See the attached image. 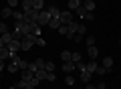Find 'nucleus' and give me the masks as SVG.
Listing matches in <instances>:
<instances>
[{
  "mask_svg": "<svg viewBox=\"0 0 121 89\" xmlns=\"http://www.w3.org/2000/svg\"><path fill=\"white\" fill-rule=\"evenodd\" d=\"M32 45H36V37L35 34H26V37H22V41H20V51H30Z\"/></svg>",
  "mask_w": 121,
  "mask_h": 89,
  "instance_id": "1",
  "label": "nucleus"
},
{
  "mask_svg": "<svg viewBox=\"0 0 121 89\" xmlns=\"http://www.w3.org/2000/svg\"><path fill=\"white\" fill-rule=\"evenodd\" d=\"M39 26H48V22H51V14H48V10H40L39 12Z\"/></svg>",
  "mask_w": 121,
  "mask_h": 89,
  "instance_id": "2",
  "label": "nucleus"
},
{
  "mask_svg": "<svg viewBox=\"0 0 121 89\" xmlns=\"http://www.w3.org/2000/svg\"><path fill=\"white\" fill-rule=\"evenodd\" d=\"M69 22H73L71 10H60V24H69Z\"/></svg>",
  "mask_w": 121,
  "mask_h": 89,
  "instance_id": "3",
  "label": "nucleus"
},
{
  "mask_svg": "<svg viewBox=\"0 0 121 89\" xmlns=\"http://www.w3.org/2000/svg\"><path fill=\"white\" fill-rule=\"evenodd\" d=\"M20 6H22V12H30V10H35L32 0H20Z\"/></svg>",
  "mask_w": 121,
  "mask_h": 89,
  "instance_id": "4",
  "label": "nucleus"
},
{
  "mask_svg": "<svg viewBox=\"0 0 121 89\" xmlns=\"http://www.w3.org/2000/svg\"><path fill=\"white\" fill-rule=\"evenodd\" d=\"M87 55H89L91 59H97V57H99V49H97L95 45H91V47H87Z\"/></svg>",
  "mask_w": 121,
  "mask_h": 89,
  "instance_id": "5",
  "label": "nucleus"
},
{
  "mask_svg": "<svg viewBox=\"0 0 121 89\" xmlns=\"http://www.w3.org/2000/svg\"><path fill=\"white\" fill-rule=\"evenodd\" d=\"M97 67H99V63H97L95 59H91L89 63L85 65V69H87V71H89V73H95V71H97Z\"/></svg>",
  "mask_w": 121,
  "mask_h": 89,
  "instance_id": "6",
  "label": "nucleus"
},
{
  "mask_svg": "<svg viewBox=\"0 0 121 89\" xmlns=\"http://www.w3.org/2000/svg\"><path fill=\"white\" fill-rule=\"evenodd\" d=\"M48 14H51V18H59L60 16V10L56 8L55 4H51V6H48Z\"/></svg>",
  "mask_w": 121,
  "mask_h": 89,
  "instance_id": "7",
  "label": "nucleus"
},
{
  "mask_svg": "<svg viewBox=\"0 0 121 89\" xmlns=\"http://www.w3.org/2000/svg\"><path fill=\"white\" fill-rule=\"evenodd\" d=\"M12 10L14 8H10V6L2 8V10H0V18H10V16H12Z\"/></svg>",
  "mask_w": 121,
  "mask_h": 89,
  "instance_id": "8",
  "label": "nucleus"
},
{
  "mask_svg": "<svg viewBox=\"0 0 121 89\" xmlns=\"http://www.w3.org/2000/svg\"><path fill=\"white\" fill-rule=\"evenodd\" d=\"M91 77H93V73H89V71L85 69V71H81V77H79V79H81L83 83H89V81H91Z\"/></svg>",
  "mask_w": 121,
  "mask_h": 89,
  "instance_id": "9",
  "label": "nucleus"
},
{
  "mask_svg": "<svg viewBox=\"0 0 121 89\" xmlns=\"http://www.w3.org/2000/svg\"><path fill=\"white\" fill-rule=\"evenodd\" d=\"M85 10L87 12H95V0H85Z\"/></svg>",
  "mask_w": 121,
  "mask_h": 89,
  "instance_id": "10",
  "label": "nucleus"
},
{
  "mask_svg": "<svg viewBox=\"0 0 121 89\" xmlns=\"http://www.w3.org/2000/svg\"><path fill=\"white\" fill-rule=\"evenodd\" d=\"M0 59H2V61L10 59V51H8V47H0Z\"/></svg>",
  "mask_w": 121,
  "mask_h": 89,
  "instance_id": "11",
  "label": "nucleus"
},
{
  "mask_svg": "<svg viewBox=\"0 0 121 89\" xmlns=\"http://www.w3.org/2000/svg\"><path fill=\"white\" fill-rule=\"evenodd\" d=\"M73 69H75V63H73V61H67V63H63V71H65V73H71Z\"/></svg>",
  "mask_w": 121,
  "mask_h": 89,
  "instance_id": "12",
  "label": "nucleus"
},
{
  "mask_svg": "<svg viewBox=\"0 0 121 89\" xmlns=\"http://www.w3.org/2000/svg\"><path fill=\"white\" fill-rule=\"evenodd\" d=\"M12 18H14V20H24V12H20V10L14 8L12 10Z\"/></svg>",
  "mask_w": 121,
  "mask_h": 89,
  "instance_id": "13",
  "label": "nucleus"
},
{
  "mask_svg": "<svg viewBox=\"0 0 121 89\" xmlns=\"http://www.w3.org/2000/svg\"><path fill=\"white\" fill-rule=\"evenodd\" d=\"M6 69H8V73H16V71H20V69H18V63H16V61H10V65H8Z\"/></svg>",
  "mask_w": 121,
  "mask_h": 89,
  "instance_id": "14",
  "label": "nucleus"
},
{
  "mask_svg": "<svg viewBox=\"0 0 121 89\" xmlns=\"http://www.w3.org/2000/svg\"><path fill=\"white\" fill-rule=\"evenodd\" d=\"M81 6V0H69V10H77Z\"/></svg>",
  "mask_w": 121,
  "mask_h": 89,
  "instance_id": "15",
  "label": "nucleus"
},
{
  "mask_svg": "<svg viewBox=\"0 0 121 89\" xmlns=\"http://www.w3.org/2000/svg\"><path fill=\"white\" fill-rule=\"evenodd\" d=\"M32 77H35V73H32V71H28V69H24V71H22V79H24V81H30Z\"/></svg>",
  "mask_w": 121,
  "mask_h": 89,
  "instance_id": "16",
  "label": "nucleus"
},
{
  "mask_svg": "<svg viewBox=\"0 0 121 89\" xmlns=\"http://www.w3.org/2000/svg\"><path fill=\"white\" fill-rule=\"evenodd\" d=\"M48 26H51V28H59V26H60V16H59V18H51Z\"/></svg>",
  "mask_w": 121,
  "mask_h": 89,
  "instance_id": "17",
  "label": "nucleus"
},
{
  "mask_svg": "<svg viewBox=\"0 0 121 89\" xmlns=\"http://www.w3.org/2000/svg\"><path fill=\"white\" fill-rule=\"evenodd\" d=\"M103 67L107 69V71L113 67V59H111V57H105V59H103Z\"/></svg>",
  "mask_w": 121,
  "mask_h": 89,
  "instance_id": "18",
  "label": "nucleus"
},
{
  "mask_svg": "<svg viewBox=\"0 0 121 89\" xmlns=\"http://www.w3.org/2000/svg\"><path fill=\"white\" fill-rule=\"evenodd\" d=\"M44 65H47V61H44V59H36V61H35V67H36V71L44 69Z\"/></svg>",
  "mask_w": 121,
  "mask_h": 89,
  "instance_id": "19",
  "label": "nucleus"
},
{
  "mask_svg": "<svg viewBox=\"0 0 121 89\" xmlns=\"http://www.w3.org/2000/svg\"><path fill=\"white\" fill-rule=\"evenodd\" d=\"M32 6H35V10H39V12H40L43 6H44V2H43V0H32Z\"/></svg>",
  "mask_w": 121,
  "mask_h": 89,
  "instance_id": "20",
  "label": "nucleus"
},
{
  "mask_svg": "<svg viewBox=\"0 0 121 89\" xmlns=\"http://www.w3.org/2000/svg\"><path fill=\"white\" fill-rule=\"evenodd\" d=\"M0 38L4 41V45H8V42L12 41V33H4V34H0Z\"/></svg>",
  "mask_w": 121,
  "mask_h": 89,
  "instance_id": "21",
  "label": "nucleus"
},
{
  "mask_svg": "<svg viewBox=\"0 0 121 89\" xmlns=\"http://www.w3.org/2000/svg\"><path fill=\"white\" fill-rule=\"evenodd\" d=\"M35 77H36V79H39V81L47 79V71H44V69H40V71H36V73H35Z\"/></svg>",
  "mask_w": 121,
  "mask_h": 89,
  "instance_id": "22",
  "label": "nucleus"
},
{
  "mask_svg": "<svg viewBox=\"0 0 121 89\" xmlns=\"http://www.w3.org/2000/svg\"><path fill=\"white\" fill-rule=\"evenodd\" d=\"M71 57H73V53H69V51H63V53H60V59L65 61V63H67V61H71Z\"/></svg>",
  "mask_w": 121,
  "mask_h": 89,
  "instance_id": "23",
  "label": "nucleus"
},
{
  "mask_svg": "<svg viewBox=\"0 0 121 89\" xmlns=\"http://www.w3.org/2000/svg\"><path fill=\"white\" fill-rule=\"evenodd\" d=\"M56 30H59V33L63 34V37H67V34H69V28H67V24H60V26H59Z\"/></svg>",
  "mask_w": 121,
  "mask_h": 89,
  "instance_id": "24",
  "label": "nucleus"
},
{
  "mask_svg": "<svg viewBox=\"0 0 121 89\" xmlns=\"http://www.w3.org/2000/svg\"><path fill=\"white\" fill-rule=\"evenodd\" d=\"M87 33V26L85 24H77V33H75V34H85Z\"/></svg>",
  "mask_w": 121,
  "mask_h": 89,
  "instance_id": "25",
  "label": "nucleus"
},
{
  "mask_svg": "<svg viewBox=\"0 0 121 89\" xmlns=\"http://www.w3.org/2000/svg\"><path fill=\"white\" fill-rule=\"evenodd\" d=\"M4 33H10V28L6 22H0V34H4Z\"/></svg>",
  "mask_w": 121,
  "mask_h": 89,
  "instance_id": "26",
  "label": "nucleus"
},
{
  "mask_svg": "<svg viewBox=\"0 0 121 89\" xmlns=\"http://www.w3.org/2000/svg\"><path fill=\"white\" fill-rule=\"evenodd\" d=\"M77 14H79V16H81V18H83V16H85V14H87V10H85V6H83V4H81V6H79V8H77Z\"/></svg>",
  "mask_w": 121,
  "mask_h": 89,
  "instance_id": "27",
  "label": "nucleus"
},
{
  "mask_svg": "<svg viewBox=\"0 0 121 89\" xmlns=\"http://www.w3.org/2000/svg\"><path fill=\"white\" fill-rule=\"evenodd\" d=\"M55 79H56L55 71H47V81H55Z\"/></svg>",
  "mask_w": 121,
  "mask_h": 89,
  "instance_id": "28",
  "label": "nucleus"
},
{
  "mask_svg": "<svg viewBox=\"0 0 121 89\" xmlns=\"http://www.w3.org/2000/svg\"><path fill=\"white\" fill-rule=\"evenodd\" d=\"M44 71H55V63L47 61V65H44Z\"/></svg>",
  "mask_w": 121,
  "mask_h": 89,
  "instance_id": "29",
  "label": "nucleus"
},
{
  "mask_svg": "<svg viewBox=\"0 0 121 89\" xmlns=\"http://www.w3.org/2000/svg\"><path fill=\"white\" fill-rule=\"evenodd\" d=\"M71 61H73V63L77 65L79 61H81V55H79V53H73V57H71Z\"/></svg>",
  "mask_w": 121,
  "mask_h": 89,
  "instance_id": "30",
  "label": "nucleus"
},
{
  "mask_svg": "<svg viewBox=\"0 0 121 89\" xmlns=\"http://www.w3.org/2000/svg\"><path fill=\"white\" fill-rule=\"evenodd\" d=\"M18 4H20V0H8V6H10V8H16Z\"/></svg>",
  "mask_w": 121,
  "mask_h": 89,
  "instance_id": "31",
  "label": "nucleus"
},
{
  "mask_svg": "<svg viewBox=\"0 0 121 89\" xmlns=\"http://www.w3.org/2000/svg\"><path fill=\"white\" fill-rule=\"evenodd\" d=\"M95 73H99V75H105V73H107V69L103 67V65H99V67H97V71Z\"/></svg>",
  "mask_w": 121,
  "mask_h": 89,
  "instance_id": "32",
  "label": "nucleus"
},
{
  "mask_svg": "<svg viewBox=\"0 0 121 89\" xmlns=\"http://www.w3.org/2000/svg\"><path fill=\"white\" fill-rule=\"evenodd\" d=\"M36 45H40V47H44L47 42H44V38H43V37H36Z\"/></svg>",
  "mask_w": 121,
  "mask_h": 89,
  "instance_id": "33",
  "label": "nucleus"
},
{
  "mask_svg": "<svg viewBox=\"0 0 121 89\" xmlns=\"http://www.w3.org/2000/svg\"><path fill=\"white\" fill-rule=\"evenodd\" d=\"M83 18H85V20H93V18H95V14H93V12H87Z\"/></svg>",
  "mask_w": 121,
  "mask_h": 89,
  "instance_id": "34",
  "label": "nucleus"
},
{
  "mask_svg": "<svg viewBox=\"0 0 121 89\" xmlns=\"http://www.w3.org/2000/svg\"><path fill=\"white\" fill-rule=\"evenodd\" d=\"M65 83H67V85H73V83H75V77H67Z\"/></svg>",
  "mask_w": 121,
  "mask_h": 89,
  "instance_id": "35",
  "label": "nucleus"
},
{
  "mask_svg": "<svg viewBox=\"0 0 121 89\" xmlns=\"http://www.w3.org/2000/svg\"><path fill=\"white\" fill-rule=\"evenodd\" d=\"M91 45H95V38H93V37L87 38V47H91Z\"/></svg>",
  "mask_w": 121,
  "mask_h": 89,
  "instance_id": "36",
  "label": "nucleus"
},
{
  "mask_svg": "<svg viewBox=\"0 0 121 89\" xmlns=\"http://www.w3.org/2000/svg\"><path fill=\"white\" fill-rule=\"evenodd\" d=\"M95 87H97V89H107V85H105V83H103V81H101V83H97V85H95Z\"/></svg>",
  "mask_w": 121,
  "mask_h": 89,
  "instance_id": "37",
  "label": "nucleus"
},
{
  "mask_svg": "<svg viewBox=\"0 0 121 89\" xmlns=\"http://www.w3.org/2000/svg\"><path fill=\"white\" fill-rule=\"evenodd\" d=\"M73 41H77V42H81V41H83V34H75V38H73Z\"/></svg>",
  "mask_w": 121,
  "mask_h": 89,
  "instance_id": "38",
  "label": "nucleus"
},
{
  "mask_svg": "<svg viewBox=\"0 0 121 89\" xmlns=\"http://www.w3.org/2000/svg\"><path fill=\"white\" fill-rule=\"evenodd\" d=\"M4 67H6V65H4V61H2V59H0V73H2V71H4Z\"/></svg>",
  "mask_w": 121,
  "mask_h": 89,
  "instance_id": "39",
  "label": "nucleus"
},
{
  "mask_svg": "<svg viewBox=\"0 0 121 89\" xmlns=\"http://www.w3.org/2000/svg\"><path fill=\"white\" fill-rule=\"evenodd\" d=\"M85 89H97V87H95L93 83H87V87H85Z\"/></svg>",
  "mask_w": 121,
  "mask_h": 89,
  "instance_id": "40",
  "label": "nucleus"
},
{
  "mask_svg": "<svg viewBox=\"0 0 121 89\" xmlns=\"http://www.w3.org/2000/svg\"><path fill=\"white\" fill-rule=\"evenodd\" d=\"M10 89H16V85H12V87H10Z\"/></svg>",
  "mask_w": 121,
  "mask_h": 89,
  "instance_id": "41",
  "label": "nucleus"
},
{
  "mask_svg": "<svg viewBox=\"0 0 121 89\" xmlns=\"http://www.w3.org/2000/svg\"><path fill=\"white\" fill-rule=\"evenodd\" d=\"M81 2H85V0H81Z\"/></svg>",
  "mask_w": 121,
  "mask_h": 89,
  "instance_id": "42",
  "label": "nucleus"
},
{
  "mask_svg": "<svg viewBox=\"0 0 121 89\" xmlns=\"http://www.w3.org/2000/svg\"><path fill=\"white\" fill-rule=\"evenodd\" d=\"M16 89H20V87H16Z\"/></svg>",
  "mask_w": 121,
  "mask_h": 89,
  "instance_id": "43",
  "label": "nucleus"
},
{
  "mask_svg": "<svg viewBox=\"0 0 121 89\" xmlns=\"http://www.w3.org/2000/svg\"><path fill=\"white\" fill-rule=\"evenodd\" d=\"M0 22H2V20H0Z\"/></svg>",
  "mask_w": 121,
  "mask_h": 89,
  "instance_id": "44",
  "label": "nucleus"
}]
</instances>
